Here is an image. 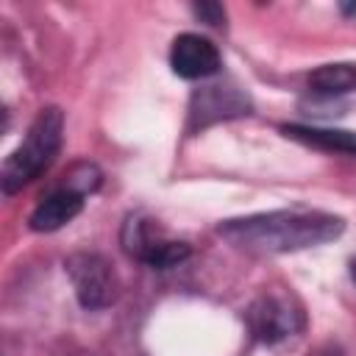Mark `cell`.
<instances>
[{
  "instance_id": "1",
  "label": "cell",
  "mask_w": 356,
  "mask_h": 356,
  "mask_svg": "<svg viewBox=\"0 0 356 356\" xmlns=\"http://www.w3.org/2000/svg\"><path fill=\"white\" fill-rule=\"evenodd\" d=\"M345 231L342 217L328 211H300V209H278L248 217L222 220L217 234L239 250L248 253H295L306 248L325 245Z\"/></svg>"
},
{
  "instance_id": "2",
  "label": "cell",
  "mask_w": 356,
  "mask_h": 356,
  "mask_svg": "<svg viewBox=\"0 0 356 356\" xmlns=\"http://www.w3.org/2000/svg\"><path fill=\"white\" fill-rule=\"evenodd\" d=\"M61 136H64V114H61V108H56V106L42 108L36 114V120L31 122L25 139L3 161V175H0L3 192L14 195L17 189H22L33 178H39L53 164V159H56V153L61 147Z\"/></svg>"
},
{
  "instance_id": "3",
  "label": "cell",
  "mask_w": 356,
  "mask_h": 356,
  "mask_svg": "<svg viewBox=\"0 0 356 356\" xmlns=\"http://www.w3.org/2000/svg\"><path fill=\"white\" fill-rule=\"evenodd\" d=\"M306 325L300 303L286 292H264L248 309V328L256 342L278 345L298 337Z\"/></svg>"
},
{
  "instance_id": "4",
  "label": "cell",
  "mask_w": 356,
  "mask_h": 356,
  "mask_svg": "<svg viewBox=\"0 0 356 356\" xmlns=\"http://www.w3.org/2000/svg\"><path fill=\"white\" fill-rule=\"evenodd\" d=\"M122 248L128 256L145 261L153 270H170L178 267L181 261L189 259V245L186 242H175V239H164L159 234V228L150 220L142 217H131L122 228Z\"/></svg>"
},
{
  "instance_id": "5",
  "label": "cell",
  "mask_w": 356,
  "mask_h": 356,
  "mask_svg": "<svg viewBox=\"0 0 356 356\" xmlns=\"http://www.w3.org/2000/svg\"><path fill=\"white\" fill-rule=\"evenodd\" d=\"M67 273L72 278L78 303L83 309H106L117 298V275L111 264L97 253H75L67 259Z\"/></svg>"
},
{
  "instance_id": "6",
  "label": "cell",
  "mask_w": 356,
  "mask_h": 356,
  "mask_svg": "<svg viewBox=\"0 0 356 356\" xmlns=\"http://www.w3.org/2000/svg\"><path fill=\"white\" fill-rule=\"evenodd\" d=\"M250 114V100L234 89V86H222V83H211V86H200L192 95L189 103V128H206L211 122L220 120H231V117H242Z\"/></svg>"
},
{
  "instance_id": "7",
  "label": "cell",
  "mask_w": 356,
  "mask_h": 356,
  "mask_svg": "<svg viewBox=\"0 0 356 356\" xmlns=\"http://www.w3.org/2000/svg\"><path fill=\"white\" fill-rule=\"evenodd\" d=\"M170 67L184 81H203L217 75L220 50L200 33H181L170 47Z\"/></svg>"
},
{
  "instance_id": "8",
  "label": "cell",
  "mask_w": 356,
  "mask_h": 356,
  "mask_svg": "<svg viewBox=\"0 0 356 356\" xmlns=\"http://www.w3.org/2000/svg\"><path fill=\"white\" fill-rule=\"evenodd\" d=\"M83 197H86V192H83L81 186H75V184L67 178L64 186H56L53 192H47V195L36 203V209L31 211L28 225H31L33 231H39V234L58 231L61 225H67L70 220H75V217L81 214Z\"/></svg>"
},
{
  "instance_id": "9",
  "label": "cell",
  "mask_w": 356,
  "mask_h": 356,
  "mask_svg": "<svg viewBox=\"0 0 356 356\" xmlns=\"http://www.w3.org/2000/svg\"><path fill=\"white\" fill-rule=\"evenodd\" d=\"M309 89L320 97H339L356 92V61L323 64L309 72Z\"/></svg>"
},
{
  "instance_id": "10",
  "label": "cell",
  "mask_w": 356,
  "mask_h": 356,
  "mask_svg": "<svg viewBox=\"0 0 356 356\" xmlns=\"http://www.w3.org/2000/svg\"><path fill=\"white\" fill-rule=\"evenodd\" d=\"M289 139H298L309 147L320 150H334V153H348L356 156V134L353 131H337V128H314V125H284L281 128Z\"/></svg>"
},
{
  "instance_id": "11",
  "label": "cell",
  "mask_w": 356,
  "mask_h": 356,
  "mask_svg": "<svg viewBox=\"0 0 356 356\" xmlns=\"http://www.w3.org/2000/svg\"><path fill=\"white\" fill-rule=\"evenodd\" d=\"M192 14L197 19H203L206 25H222L225 22V8L220 3H197V6H192Z\"/></svg>"
},
{
  "instance_id": "12",
  "label": "cell",
  "mask_w": 356,
  "mask_h": 356,
  "mask_svg": "<svg viewBox=\"0 0 356 356\" xmlns=\"http://www.w3.org/2000/svg\"><path fill=\"white\" fill-rule=\"evenodd\" d=\"M317 356H342V353H339L337 348H323V350H320Z\"/></svg>"
},
{
  "instance_id": "13",
  "label": "cell",
  "mask_w": 356,
  "mask_h": 356,
  "mask_svg": "<svg viewBox=\"0 0 356 356\" xmlns=\"http://www.w3.org/2000/svg\"><path fill=\"white\" fill-rule=\"evenodd\" d=\"M350 275H353V281H356V259L350 261Z\"/></svg>"
}]
</instances>
